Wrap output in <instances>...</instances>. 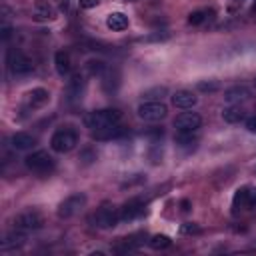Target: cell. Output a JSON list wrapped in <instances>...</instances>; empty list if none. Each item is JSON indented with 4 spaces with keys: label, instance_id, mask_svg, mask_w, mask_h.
Instances as JSON below:
<instances>
[{
    "label": "cell",
    "instance_id": "1",
    "mask_svg": "<svg viewBox=\"0 0 256 256\" xmlns=\"http://www.w3.org/2000/svg\"><path fill=\"white\" fill-rule=\"evenodd\" d=\"M120 118H122L120 110H116V108H102V110L88 112L84 116V126L94 132V130L108 128L112 124H120Z\"/></svg>",
    "mask_w": 256,
    "mask_h": 256
},
{
    "label": "cell",
    "instance_id": "2",
    "mask_svg": "<svg viewBox=\"0 0 256 256\" xmlns=\"http://www.w3.org/2000/svg\"><path fill=\"white\" fill-rule=\"evenodd\" d=\"M24 164H26V168H28L30 172H34V174H38V176L50 174V172L54 170V166H56L52 154H48L46 150H36V152H32V154H28V156L24 158Z\"/></svg>",
    "mask_w": 256,
    "mask_h": 256
},
{
    "label": "cell",
    "instance_id": "3",
    "mask_svg": "<svg viewBox=\"0 0 256 256\" xmlns=\"http://www.w3.org/2000/svg\"><path fill=\"white\" fill-rule=\"evenodd\" d=\"M76 144H78V132L72 128H58L50 138V148L52 152H58V154H66L74 150Z\"/></svg>",
    "mask_w": 256,
    "mask_h": 256
},
{
    "label": "cell",
    "instance_id": "4",
    "mask_svg": "<svg viewBox=\"0 0 256 256\" xmlns=\"http://www.w3.org/2000/svg\"><path fill=\"white\" fill-rule=\"evenodd\" d=\"M6 64H8V70L12 74H16V76H26V74H30L34 70L32 60L24 52H20L16 48H10L6 52Z\"/></svg>",
    "mask_w": 256,
    "mask_h": 256
},
{
    "label": "cell",
    "instance_id": "5",
    "mask_svg": "<svg viewBox=\"0 0 256 256\" xmlns=\"http://www.w3.org/2000/svg\"><path fill=\"white\" fill-rule=\"evenodd\" d=\"M136 114H138V118L144 120V122H158V120L166 118L168 108H166V104L160 102V100H144V102L138 106Z\"/></svg>",
    "mask_w": 256,
    "mask_h": 256
},
{
    "label": "cell",
    "instance_id": "6",
    "mask_svg": "<svg viewBox=\"0 0 256 256\" xmlns=\"http://www.w3.org/2000/svg\"><path fill=\"white\" fill-rule=\"evenodd\" d=\"M86 202H88V198H86L84 192L70 194L68 198H64V200L60 202L56 214H58V218H72V216H76V214L86 206Z\"/></svg>",
    "mask_w": 256,
    "mask_h": 256
},
{
    "label": "cell",
    "instance_id": "7",
    "mask_svg": "<svg viewBox=\"0 0 256 256\" xmlns=\"http://www.w3.org/2000/svg\"><path fill=\"white\" fill-rule=\"evenodd\" d=\"M42 226H44V216L34 208L24 210L14 218V228H20V230H38Z\"/></svg>",
    "mask_w": 256,
    "mask_h": 256
},
{
    "label": "cell",
    "instance_id": "8",
    "mask_svg": "<svg viewBox=\"0 0 256 256\" xmlns=\"http://www.w3.org/2000/svg\"><path fill=\"white\" fill-rule=\"evenodd\" d=\"M118 220H120V212H116L114 208H108V206L98 208L90 216V224L96 228H112L118 224Z\"/></svg>",
    "mask_w": 256,
    "mask_h": 256
},
{
    "label": "cell",
    "instance_id": "9",
    "mask_svg": "<svg viewBox=\"0 0 256 256\" xmlns=\"http://www.w3.org/2000/svg\"><path fill=\"white\" fill-rule=\"evenodd\" d=\"M84 92H86V78H84V74H80V72L72 74V78L66 84V98H68V102L82 100Z\"/></svg>",
    "mask_w": 256,
    "mask_h": 256
},
{
    "label": "cell",
    "instance_id": "10",
    "mask_svg": "<svg viewBox=\"0 0 256 256\" xmlns=\"http://www.w3.org/2000/svg\"><path fill=\"white\" fill-rule=\"evenodd\" d=\"M176 132H198L202 126V118L196 112H184L174 120Z\"/></svg>",
    "mask_w": 256,
    "mask_h": 256
},
{
    "label": "cell",
    "instance_id": "11",
    "mask_svg": "<svg viewBox=\"0 0 256 256\" xmlns=\"http://www.w3.org/2000/svg\"><path fill=\"white\" fill-rule=\"evenodd\" d=\"M146 212V204L142 200H128L122 208H120V220L124 222H130V220H136L138 216H142Z\"/></svg>",
    "mask_w": 256,
    "mask_h": 256
},
{
    "label": "cell",
    "instance_id": "12",
    "mask_svg": "<svg viewBox=\"0 0 256 256\" xmlns=\"http://www.w3.org/2000/svg\"><path fill=\"white\" fill-rule=\"evenodd\" d=\"M198 102V96L192 92V90H176L172 94V104L176 108H182V110H188L192 106H196Z\"/></svg>",
    "mask_w": 256,
    "mask_h": 256
},
{
    "label": "cell",
    "instance_id": "13",
    "mask_svg": "<svg viewBox=\"0 0 256 256\" xmlns=\"http://www.w3.org/2000/svg\"><path fill=\"white\" fill-rule=\"evenodd\" d=\"M10 144L14 150H30L36 146V136L28 134V132H16V134H12Z\"/></svg>",
    "mask_w": 256,
    "mask_h": 256
},
{
    "label": "cell",
    "instance_id": "14",
    "mask_svg": "<svg viewBox=\"0 0 256 256\" xmlns=\"http://www.w3.org/2000/svg\"><path fill=\"white\" fill-rule=\"evenodd\" d=\"M250 98V88H246V86H232V88H228L226 92H224V100L228 102V104H240V102H244V100H248Z\"/></svg>",
    "mask_w": 256,
    "mask_h": 256
},
{
    "label": "cell",
    "instance_id": "15",
    "mask_svg": "<svg viewBox=\"0 0 256 256\" xmlns=\"http://www.w3.org/2000/svg\"><path fill=\"white\" fill-rule=\"evenodd\" d=\"M50 100V94L46 88H34L26 94V106L28 108H40Z\"/></svg>",
    "mask_w": 256,
    "mask_h": 256
},
{
    "label": "cell",
    "instance_id": "16",
    "mask_svg": "<svg viewBox=\"0 0 256 256\" xmlns=\"http://www.w3.org/2000/svg\"><path fill=\"white\" fill-rule=\"evenodd\" d=\"M54 68L60 76H68L70 70H72V60H70V54L66 50H58L54 54Z\"/></svg>",
    "mask_w": 256,
    "mask_h": 256
},
{
    "label": "cell",
    "instance_id": "17",
    "mask_svg": "<svg viewBox=\"0 0 256 256\" xmlns=\"http://www.w3.org/2000/svg\"><path fill=\"white\" fill-rule=\"evenodd\" d=\"M26 230H20V228H14L12 232H8L2 240V250H10V248H18L26 242Z\"/></svg>",
    "mask_w": 256,
    "mask_h": 256
},
{
    "label": "cell",
    "instance_id": "18",
    "mask_svg": "<svg viewBox=\"0 0 256 256\" xmlns=\"http://www.w3.org/2000/svg\"><path fill=\"white\" fill-rule=\"evenodd\" d=\"M56 18V8L48 2H38L34 6V20L38 22H50Z\"/></svg>",
    "mask_w": 256,
    "mask_h": 256
},
{
    "label": "cell",
    "instance_id": "19",
    "mask_svg": "<svg viewBox=\"0 0 256 256\" xmlns=\"http://www.w3.org/2000/svg\"><path fill=\"white\" fill-rule=\"evenodd\" d=\"M174 142L182 150H192L198 144V132H176Z\"/></svg>",
    "mask_w": 256,
    "mask_h": 256
},
{
    "label": "cell",
    "instance_id": "20",
    "mask_svg": "<svg viewBox=\"0 0 256 256\" xmlns=\"http://www.w3.org/2000/svg\"><path fill=\"white\" fill-rule=\"evenodd\" d=\"M106 26L114 32H122L128 28V16L122 14V12H112L106 16Z\"/></svg>",
    "mask_w": 256,
    "mask_h": 256
},
{
    "label": "cell",
    "instance_id": "21",
    "mask_svg": "<svg viewBox=\"0 0 256 256\" xmlns=\"http://www.w3.org/2000/svg\"><path fill=\"white\" fill-rule=\"evenodd\" d=\"M122 134H124L122 126H120V124H112V126H108V128L94 130V132H92V138H94V140H112V138H118V136H122Z\"/></svg>",
    "mask_w": 256,
    "mask_h": 256
},
{
    "label": "cell",
    "instance_id": "22",
    "mask_svg": "<svg viewBox=\"0 0 256 256\" xmlns=\"http://www.w3.org/2000/svg\"><path fill=\"white\" fill-rule=\"evenodd\" d=\"M222 118L228 124H238V122H242L246 118V112L240 106H228V108L222 110Z\"/></svg>",
    "mask_w": 256,
    "mask_h": 256
},
{
    "label": "cell",
    "instance_id": "23",
    "mask_svg": "<svg viewBox=\"0 0 256 256\" xmlns=\"http://www.w3.org/2000/svg\"><path fill=\"white\" fill-rule=\"evenodd\" d=\"M84 68H86V72H88L90 76H102V74L108 70L106 62L100 60V58H90V60H86Z\"/></svg>",
    "mask_w": 256,
    "mask_h": 256
},
{
    "label": "cell",
    "instance_id": "24",
    "mask_svg": "<svg viewBox=\"0 0 256 256\" xmlns=\"http://www.w3.org/2000/svg\"><path fill=\"white\" fill-rule=\"evenodd\" d=\"M248 198H250V190H248L246 186L238 188L236 194H234V198H232V208H234V212H238L240 208H244V206L248 204Z\"/></svg>",
    "mask_w": 256,
    "mask_h": 256
},
{
    "label": "cell",
    "instance_id": "25",
    "mask_svg": "<svg viewBox=\"0 0 256 256\" xmlns=\"http://www.w3.org/2000/svg\"><path fill=\"white\" fill-rule=\"evenodd\" d=\"M148 244H150V248H154V250H164V248H168V246L172 244V240H170L166 234H154V236L148 240Z\"/></svg>",
    "mask_w": 256,
    "mask_h": 256
},
{
    "label": "cell",
    "instance_id": "26",
    "mask_svg": "<svg viewBox=\"0 0 256 256\" xmlns=\"http://www.w3.org/2000/svg\"><path fill=\"white\" fill-rule=\"evenodd\" d=\"M166 88L164 86H154V88H150V90H146L142 96H144V100H162L164 96H166Z\"/></svg>",
    "mask_w": 256,
    "mask_h": 256
},
{
    "label": "cell",
    "instance_id": "27",
    "mask_svg": "<svg viewBox=\"0 0 256 256\" xmlns=\"http://www.w3.org/2000/svg\"><path fill=\"white\" fill-rule=\"evenodd\" d=\"M204 20H206V10H194L188 14V24L192 26H200Z\"/></svg>",
    "mask_w": 256,
    "mask_h": 256
},
{
    "label": "cell",
    "instance_id": "28",
    "mask_svg": "<svg viewBox=\"0 0 256 256\" xmlns=\"http://www.w3.org/2000/svg\"><path fill=\"white\" fill-rule=\"evenodd\" d=\"M218 88H220V84L214 82V80H212V82H210V80H208V82H198V90H200V92H216Z\"/></svg>",
    "mask_w": 256,
    "mask_h": 256
},
{
    "label": "cell",
    "instance_id": "29",
    "mask_svg": "<svg viewBox=\"0 0 256 256\" xmlns=\"http://www.w3.org/2000/svg\"><path fill=\"white\" fill-rule=\"evenodd\" d=\"M180 232L182 234H200V226L194 224V222H186L180 226Z\"/></svg>",
    "mask_w": 256,
    "mask_h": 256
},
{
    "label": "cell",
    "instance_id": "30",
    "mask_svg": "<svg viewBox=\"0 0 256 256\" xmlns=\"http://www.w3.org/2000/svg\"><path fill=\"white\" fill-rule=\"evenodd\" d=\"M98 2H100V0H78V4H80V8H84V10H90V8H96V6H98Z\"/></svg>",
    "mask_w": 256,
    "mask_h": 256
},
{
    "label": "cell",
    "instance_id": "31",
    "mask_svg": "<svg viewBox=\"0 0 256 256\" xmlns=\"http://www.w3.org/2000/svg\"><path fill=\"white\" fill-rule=\"evenodd\" d=\"M244 126H246V130H248V132L256 134V116H250V118H246Z\"/></svg>",
    "mask_w": 256,
    "mask_h": 256
},
{
    "label": "cell",
    "instance_id": "32",
    "mask_svg": "<svg viewBox=\"0 0 256 256\" xmlns=\"http://www.w3.org/2000/svg\"><path fill=\"white\" fill-rule=\"evenodd\" d=\"M10 36H12V28H10L8 24H2V40L6 42Z\"/></svg>",
    "mask_w": 256,
    "mask_h": 256
},
{
    "label": "cell",
    "instance_id": "33",
    "mask_svg": "<svg viewBox=\"0 0 256 256\" xmlns=\"http://www.w3.org/2000/svg\"><path fill=\"white\" fill-rule=\"evenodd\" d=\"M248 206H256V190L250 192V198H248Z\"/></svg>",
    "mask_w": 256,
    "mask_h": 256
},
{
    "label": "cell",
    "instance_id": "34",
    "mask_svg": "<svg viewBox=\"0 0 256 256\" xmlns=\"http://www.w3.org/2000/svg\"><path fill=\"white\" fill-rule=\"evenodd\" d=\"M190 210V202L188 200H182V212H188Z\"/></svg>",
    "mask_w": 256,
    "mask_h": 256
},
{
    "label": "cell",
    "instance_id": "35",
    "mask_svg": "<svg viewBox=\"0 0 256 256\" xmlns=\"http://www.w3.org/2000/svg\"><path fill=\"white\" fill-rule=\"evenodd\" d=\"M252 12H256V0L252 2Z\"/></svg>",
    "mask_w": 256,
    "mask_h": 256
},
{
    "label": "cell",
    "instance_id": "36",
    "mask_svg": "<svg viewBox=\"0 0 256 256\" xmlns=\"http://www.w3.org/2000/svg\"><path fill=\"white\" fill-rule=\"evenodd\" d=\"M254 86H256V78H254Z\"/></svg>",
    "mask_w": 256,
    "mask_h": 256
}]
</instances>
